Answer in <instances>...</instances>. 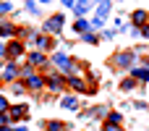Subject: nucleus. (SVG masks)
Instances as JSON below:
<instances>
[{
    "instance_id": "4be33fe9",
    "label": "nucleus",
    "mask_w": 149,
    "mask_h": 131,
    "mask_svg": "<svg viewBox=\"0 0 149 131\" xmlns=\"http://www.w3.org/2000/svg\"><path fill=\"white\" fill-rule=\"evenodd\" d=\"M45 129H47V131H63V123H60V121H47Z\"/></svg>"
},
{
    "instance_id": "5701e85b",
    "label": "nucleus",
    "mask_w": 149,
    "mask_h": 131,
    "mask_svg": "<svg viewBox=\"0 0 149 131\" xmlns=\"http://www.w3.org/2000/svg\"><path fill=\"white\" fill-rule=\"evenodd\" d=\"M102 131H123V123H107V121H105Z\"/></svg>"
},
{
    "instance_id": "cd10ccee",
    "label": "nucleus",
    "mask_w": 149,
    "mask_h": 131,
    "mask_svg": "<svg viewBox=\"0 0 149 131\" xmlns=\"http://www.w3.org/2000/svg\"><path fill=\"white\" fill-rule=\"evenodd\" d=\"M26 8H29L31 13H37V3H34V0H26Z\"/></svg>"
},
{
    "instance_id": "0eeeda50",
    "label": "nucleus",
    "mask_w": 149,
    "mask_h": 131,
    "mask_svg": "<svg viewBox=\"0 0 149 131\" xmlns=\"http://www.w3.org/2000/svg\"><path fill=\"white\" fill-rule=\"evenodd\" d=\"M24 84H26V89H31V92H39V89H47V76H42V74H34V76H29Z\"/></svg>"
},
{
    "instance_id": "9b49d317",
    "label": "nucleus",
    "mask_w": 149,
    "mask_h": 131,
    "mask_svg": "<svg viewBox=\"0 0 149 131\" xmlns=\"http://www.w3.org/2000/svg\"><path fill=\"white\" fill-rule=\"evenodd\" d=\"M65 81H68V87H71L76 95H81V92H86V89H89V87H86V81H84L81 76H73V74H71V76H65Z\"/></svg>"
},
{
    "instance_id": "39448f33",
    "label": "nucleus",
    "mask_w": 149,
    "mask_h": 131,
    "mask_svg": "<svg viewBox=\"0 0 149 131\" xmlns=\"http://www.w3.org/2000/svg\"><path fill=\"white\" fill-rule=\"evenodd\" d=\"M21 76V60H8L3 68V81H16Z\"/></svg>"
},
{
    "instance_id": "473e14b6",
    "label": "nucleus",
    "mask_w": 149,
    "mask_h": 131,
    "mask_svg": "<svg viewBox=\"0 0 149 131\" xmlns=\"http://www.w3.org/2000/svg\"><path fill=\"white\" fill-rule=\"evenodd\" d=\"M37 3H42V5H47V3H52V0H37Z\"/></svg>"
},
{
    "instance_id": "7c9ffc66",
    "label": "nucleus",
    "mask_w": 149,
    "mask_h": 131,
    "mask_svg": "<svg viewBox=\"0 0 149 131\" xmlns=\"http://www.w3.org/2000/svg\"><path fill=\"white\" fill-rule=\"evenodd\" d=\"M84 3H89V5H97V3H100V0H84Z\"/></svg>"
},
{
    "instance_id": "dca6fc26",
    "label": "nucleus",
    "mask_w": 149,
    "mask_h": 131,
    "mask_svg": "<svg viewBox=\"0 0 149 131\" xmlns=\"http://www.w3.org/2000/svg\"><path fill=\"white\" fill-rule=\"evenodd\" d=\"M63 108L65 110H79V97L76 95H63Z\"/></svg>"
},
{
    "instance_id": "f257e3e1",
    "label": "nucleus",
    "mask_w": 149,
    "mask_h": 131,
    "mask_svg": "<svg viewBox=\"0 0 149 131\" xmlns=\"http://www.w3.org/2000/svg\"><path fill=\"white\" fill-rule=\"evenodd\" d=\"M113 66H115V68H123V71H131V68L136 66V53H134V50H120V53H115Z\"/></svg>"
},
{
    "instance_id": "423d86ee",
    "label": "nucleus",
    "mask_w": 149,
    "mask_h": 131,
    "mask_svg": "<svg viewBox=\"0 0 149 131\" xmlns=\"http://www.w3.org/2000/svg\"><path fill=\"white\" fill-rule=\"evenodd\" d=\"M21 55H24V42L21 39H10L8 50H5V60H18Z\"/></svg>"
},
{
    "instance_id": "f03ea898",
    "label": "nucleus",
    "mask_w": 149,
    "mask_h": 131,
    "mask_svg": "<svg viewBox=\"0 0 149 131\" xmlns=\"http://www.w3.org/2000/svg\"><path fill=\"white\" fill-rule=\"evenodd\" d=\"M50 60L55 63V68H58L63 76H71V74H73V66H76V63H73V58H68L65 53H55Z\"/></svg>"
},
{
    "instance_id": "6e6552de",
    "label": "nucleus",
    "mask_w": 149,
    "mask_h": 131,
    "mask_svg": "<svg viewBox=\"0 0 149 131\" xmlns=\"http://www.w3.org/2000/svg\"><path fill=\"white\" fill-rule=\"evenodd\" d=\"M34 68H45L47 63H50V58H47V53H42V50H34V53H29V58H26Z\"/></svg>"
},
{
    "instance_id": "a211bd4d",
    "label": "nucleus",
    "mask_w": 149,
    "mask_h": 131,
    "mask_svg": "<svg viewBox=\"0 0 149 131\" xmlns=\"http://www.w3.org/2000/svg\"><path fill=\"white\" fill-rule=\"evenodd\" d=\"M136 84H139V81H136L134 76H126V79H123V81H120L118 87H120V92H131V89H134Z\"/></svg>"
},
{
    "instance_id": "c756f323",
    "label": "nucleus",
    "mask_w": 149,
    "mask_h": 131,
    "mask_svg": "<svg viewBox=\"0 0 149 131\" xmlns=\"http://www.w3.org/2000/svg\"><path fill=\"white\" fill-rule=\"evenodd\" d=\"M63 3V8H76V0H60Z\"/></svg>"
},
{
    "instance_id": "9d476101",
    "label": "nucleus",
    "mask_w": 149,
    "mask_h": 131,
    "mask_svg": "<svg viewBox=\"0 0 149 131\" xmlns=\"http://www.w3.org/2000/svg\"><path fill=\"white\" fill-rule=\"evenodd\" d=\"M149 24V11H134L131 13V26H136V29H141V26H147Z\"/></svg>"
},
{
    "instance_id": "ddd939ff",
    "label": "nucleus",
    "mask_w": 149,
    "mask_h": 131,
    "mask_svg": "<svg viewBox=\"0 0 149 131\" xmlns=\"http://www.w3.org/2000/svg\"><path fill=\"white\" fill-rule=\"evenodd\" d=\"M34 45H37V50L47 53V50L55 47V39H50V37H34Z\"/></svg>"
},
{
    "instance_id": "412c9836",
    "label": "nucleus",
    "mask_w": 149,
    "mask_h": 131,
    "mask_svg": "<svg viewBox=\"0 0 149 131\" xmlns=\"http://www.w3.org/2000/svg\"><path fill=\"white\" fill-rule=\"evenodd\" d=\"M105 121H107V123H123V116H120V113H107Z\"/></svg>"
},
{
    "instance_id": "c85d7f7f",
    "label": "nucleus",
    "mask_w": 149,
    "mask_h": 131,
    "mask_svg": "<svg viewBox=\"0 0 149 131\" xmlns=\"http://www.w3.org/2000/svg\"><path fill=\"white\" fill-rule=\"evenodd\" d=\"M8 11H10V3H0V16L8 13Z\"/></svg>"
},
{
    "instance_id": "4468645a",
    "label": "nucleus",
    "mask_w": 149,
    "mask_h": 131,
    "mask_svg": "<svg viewBox=\"0 0 149 131\" xmlns=\"http://www.w3.org/2000/svg\"><path fill=\"white\" fill-rule=\"evenodd\" d=\"M26 113H29V108L21 102V105H10V110H8V116H10V121H16V118H26Z\"/></svg>"
},
{
    "instance_id": "72a5a7b5",
    "label": "nucleus",
    "mask_w": 149,
    "mask_h": 131,
    "mask_svg": "<svg viewBox=\"0 0 149 131\" xmlns=\"http://www.w3.org/2000/svg\"><path fill=\"white\" fill-rule=\"evenodd\" d=\"M13 131H26V126H18V129H13Z\"/></svg>"
},
{
    "instance_id": "1a4fd4ad",
    "label": "nucleus",
    "mask_w": 149,
    "mask_h": 131,
    "mask_svg": "<svg viewBox=\"0 0 149 131\" xmlns=\"http://www.w3.org/2000/svg\"><path fill=\"white\" fill-rule=\"evenodd\" d=\"M131 76H134L136 81H141V84H149V60L141 63V66H134V68H131Z\"/></svg>"
},
{
    "instance_id": "2f4dec72",
    "label": "nucleus",
    "mask_w": 149,
    "mask_h": 131,
    "mask_svg": "<svg viewBox=\"0 0 149 131\" xmlns=\"http://www.w3.org/2000/svg\"><path fill=\"white\" fill-rule=\"evenodd\" d=\"M0 131H10V126H8V123H5V126H0Z\"/></svg>"
},
{
    "instance_id": "20e7f679",
    "label": "nucleus",
    "mask_w": 149,
    "mask_h": 131,
    "mask_svg": "<svg viewBox=\"0 0 149 131\" xmlns=\"http://www.w3.org/2000/svg\"><path fill=\"white\" fill-rule=\"evenodd\" d=\"M65 87H68V81H65V76H63L60 71H55V74L47 76V89H50L52 95H63Z\"/></svg>"
},
{
    "instance_id": "2eb2a0df",
    "label": "nucleus",
    "mask_w": 149,
    "mask_h": 131,
    "mask_svg": "<svg viewBox=\"0 0 149 131\" xmlns=\"http://www.w3.org/2000/svg\"><path fill=\"white\" fill-rule=\"evenodd\" d=\"M110 8H113V0H100L97 3V18H107Z\"/></svg>"
},
{
    "instance_id": "f8f14e48",
    "label": "nucleus",
    "mask_w": 149,
    "mask_h": 131,
    "mask_svg": "<svg viewBox=\"0 0 149 131\" xmlns=\"http://www.w3.org/2000/svg\"><path fill=\"white\" fill-rule=\"evenodd\" d=\"M73 32H76V34L92 32V21H89V18H84V16H81V18H76V21H73Z\"/></svg>"
},
{
    "instance_id": "f3484780",
    "label": "nucleus",
    "mask_w": 149,
    "mask_h": 131,
    "mask_svg": "<svg viewBox=\"0 0 149 131\" xmlns=\"http://www.w3.org/2000/svg\"><path fill=\"white\" fill-rule=\"evenodd\" d=\"M18 29H13V24L10 21H5V18H0V37H10V34H16Z\"/></svg>"
},
{
    "instance_id": "393cba45",
    "label": "nucleus",
    "mask_w": 149,
    "mask_h": 131,
    "mask_svg": "<svg viewBox=\"0 0 149 131\" xmlns=\"http://www.w3.org/2000/svg\"><path fill=\"white\" fill-rule=\"evenodd\" d=\"M8 110H10V102H8V100L0 95V113H8Z\"/></svg>"
},
{
    "instance_id": "a878e982",
    "label": "nucleus",
    "mask_w": 149,
    "mask_h": 131,
    "mask_svg": "<svg viewBox=\"0 0 149 131\" xmlns=\"http://www.w3.org/2000/svg\"><path fill=\"white\" fill-rule=\"evenodd\" d=\"M139 37H141V39H149V24H147V26H141V29H139Z\"/></svg>"
},
{
    "instance_id": "7ed1b4c3",
    "label": "nucleus",
    "mask_w": 149,
    "mask_h": 131,
    "mask_svg": "<svg viewBox=\"0 0 149 131\" xmlns=\"http://www.w3.org/2000/svg\"><path fill=\"white\" fill-rule=\"evenodd\" d=\"M63 26H65V16H63V13H55V16H50V18L42 24V32H47V34H60Z\"/></svg>"
},
{
    "instance_id": "f704fd0d",
    "label": "nucleus",
    "mask_w": 149,
    "mask_h": 131,
    "mask_svg": "<svg viewBox=\"0 0 149 131\" xmlns=\"http://www.w3.org/2000/svg\"><path fill=\"white\" fill-rule=\"evenodd\" d=\"M115 3H123V0H115Z\"/></svg>"
},
{
    "instance_id": "bb28decb",
    "label": "nucleus",
    "mask_w": 149,
    "mask_h": 131,
    "mask_svg": "<svg viewBox=\"0 0 149 131\" xmlns=\"http://www.w3.org/2000/svg\"><path fill=\"white\" fill-rule=\"evenodd\" d=\"M13 92H16V95H21V92H26V84H24V81H21V84H13Z\"/></svg>"
},
{
    "instance_id": "b1692460",
    "label": "nucleus",
    "mask_w": 149,
    "mask_h": 131,
    "mask_svg": "<svg viewBox=\"0 0 149 131\" xmlns=\"http://www.w3.org/2000/svg\"><path fill=\"white\" fill-rule=\"evenodd\" d=\"M115 37V29H102L100 32V39H113Z\"/></svg>"
},
{
    "instance_id": "aec40b11",
    "label": "nucleus",
    "mask_w": 149,
    "mask_h": 131,
    "mask_svg": "<svg viewBox=\"0 0 149 131\" xmlns=\"http://www.w3.org/2000/svg\"><path fill=\"white\" fill-rule=\"evenodd\" d=\"M81 37H84V42H86V45H97V42H100V37H97L94 32H84Z\"/></svg>"
},
{
    "instance_id": "6ab92c4d",
    "label": "nucleus",
    "mask_w": 149,
    "mask_h": 131,
    "mask_svg": "<svg viewBox=\"0 0 149 131\" xmlns=\"http://www.w3.org/2000/svg\"><path fill=\"white\" fill-rule=\"evenodd\" d=\"M34 71H37V68H34L29 60H26V63H21V79H24V81H26L29 76H34Z\"/></svg>"
}]
</instances>
